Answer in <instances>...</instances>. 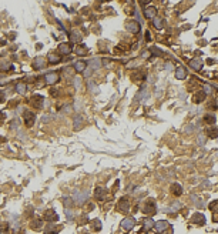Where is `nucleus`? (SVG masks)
Here are the masks:
<instances>
[{
  "instance_id": "obj_1",
  "label": "nucleus",
  "mask_w": 218,
  "mask_h": 234,
  "mask_svg": "<svg viewBox=\"0 0 218 234\" xmlns=\"http://www.w3.org/2000/svg\"><path fill=\"white\" fill-rule=\"evenodd\" d=\"M73 200H74V203H76L77 206H83L84 203L89 200V191H87V190H83V191L77 190V191H74Z\"/></svg>"
},
{
  "instance_id": "obj_2",
  "label": "nucleus",
  "mask_w": 218,
  "mask_h": 234,
  "mask_svg": "<svg viewBox=\"0 0 218 234\" xmlns=\"http://www.w3.org/2000/svg\"><path fill=\"white\" fill-rule=\"evenodd\" d=\"M143 213H144V214H148V216H153L154 213H157V207H155V203H154L153 199H148V201L144 204Z\"/></svg>"
},
{
  "instance_id": "obj_3",
  "label": "nucleus",
  "mask_w": 218,
  "mask_h": 234,
  "mask_svg": "<svg viewBox=\"0 0 218 234\" xmlns=\"http://www.w3.org/2000/svg\"><path fill=\"white\" fill-rule=\"evenodd\" d=\"M23 117H24V120H26V126L27 127H32L33 124H34V121H36V114L32 113L30 110H24Z\"/></svg>"
},
{
  "instance_id": "obj_4",
  "label": "nucleus",
  "mask_w": 218,
  "mask_h": 234,
  "mask_svg": "<svg viewBox=\"0 0 218 234\" xmlns=\"http://www.w3.org/2000/svg\"><path fill=\"white\" fill-rule=\"evenodd\" d=\"M43 96H39V94H36V96H33L32 99H30V103H32V106L34 107V109H41L43 107Z\"/></svg>"
},
{
  "instance_id": "obj_5",
  "label": "nucleus",
  "mask_w": 218,
  "mask_h": 234,
  "mask_svg": "<svg viewBox=\"0 0 218 234\" xmlns=\"http://www.w3.org/2000/svg\"><path fill=\"white\" fill-rule=\"evenodd\" d=\"M134 226H136V220L131 217L124 218V220L121 221V227H123L124 230H131V228H134Z\"/></svg>"
},
{
  "instance_id": "obj_6",
  "label": "nucleus",
  "mask_w": 218,
  "mask_h": 234,
  "mask_svg": "<svg viewBox=\"0 0 218 234\" xmlns=\"http://www.w3.org/2000/svg\"><path fill=\"white\" fill-rule=\"evenodd\" d=\"M126 29L131 33H138L140 32V24L137 22H134V20H131V22H127L126 23Z\"/></svg>"
},
{
  "instance_id": "obj_7",
  "label": "nucleus",
  "mask_w": 218,
  "mask_h": 234,
  "mask_svg": "<svg viewBox=\"0 0 218 234\" xmlns=\"http://www.w3.org/2000/svg\"><path fill=\"white\" fill-rule=\"evenodd\" d=\"M118 210L121 213H128L130 211V203L127 199H121L120 201H118Z\"/></svg>"
},
{
  "instance_id": "obj_8",
  "label": "nucleus",
  "mask_w": 218,
  "mask_h": 234,
  "mask_svg": "<svg viewBox=\"0 0 218 234\" xmlns=\"http://www.w3.org/2000/svg\"><path fill=\"white\" fill-rule=\"evenodd\" d=\"M144 14L147 19H155L157 17V9L154 6H150V7H147L144 10Z\"/></svg>"
},
{
  "instance_id": "obj_9",
  "label": "nucleus",
  "mask_w": 218,
  "mask_h": 234,
  "mask_svg": "<svg viewBox=\"0 0 218 234\" xmlns=\"http://www.w3.org/2000/svg\"><path fill=\"white\" fill-rule=\"evenodd\" d=\"M191 223H195V224H205V217L202 216L201 213H195L193 217H191Z\"/></svg>"
},
{
  "instance_id": "obj_10",
  "label": "nucleus",
  "mask_w": 218,
  "mask_h": 234,
  "mask_svg": "<svg viewBox=\"0 0 218 234\" xmlns=\"http://www.w3.org/2000/svg\"><path fill=\"white\" fill-rule=\"evenodd\" d=\"M43 218H44L46 221H57V220H58L57 214L53 210H47V211H46V213H44V216H43Z\"/></svg>"
},
{
  "instance_id": "obj_11",
  "label": "nucleus",
  "mask_w": 218,
  "mask_h": 234,
  "mask_svg": "<svg viewBox=\"0 0 218 234\" xmlns=\"http://www.w3.org/2000/svg\"><path fill=\"white\" fill-rule=\"evenodd\" d=\"M190 66L193 67L194 70L200 72V70L202 69V60H201V59H193V60H191V63H190Z\"/></svg>"
},
{
  "instance_id": "obj_12",
  "label": "nucleus",
  "mask_w": 218,
  "mask_h": 234,
  "mask_svg": "<svg viewBox=\"0 0 218 234\" xmlns=\"http://www.w3.org/2000/svg\"><path fill=\"white\" fill-rule=\"evenodd\" d=\"M33 67H34L36 70L43 69V67H44V59H43V57H36L34 62H33Z\"/></svg>"
},
{
  "instance_id": "obj_13",
  "label": "nucleus",
  "mask_w": 218,
  "mask_h": 234,
  "mask_svg": "<svg viewBox=\"0 0 218 234\" xmlns=\"http://www.w3.org/2000/svg\"><path fill=\"white\" fill-rule=\"evenodd\" d=\"M175 77L180 79V80H184L187 77L186 69H184V67H177V69H175Z\"/></svg>"
},
{
  "instance_id": "obj_14",
  "label": "nucleus",
  "mask_w": 218,
  "mask_h": 234,
  "mask_svg": "<svg viewBox=\"0 0 218 234\" xmlns=\"http://www.w3.org/2000/svg\"><path fill=\"white\" fill-rule=\"evenodd\" d=\"M46 81L48 84H54V83L58 81V76L56 73H48V74H46Z\"/></svg>"
},
{
  "instance_id": "obj_15",
  "label": "nucleus",
  "mask_w": 218,
  "mask_h": 234,
  "mask_svg": "<svg viewBox=\"0 0 218 234\" xmlns=\"http://www.w3.org/2000/svg\"><path fill=\"white\" fill-rule=\"evenodd\" d=\"M171 193L174 194V196H181V194H183V187L180 186L178 183H174V184L171 186Z\"/></svg>"
},
{
  "instance_id": "obj_16",
  "label": "nucleus",
  "mask_w": 218,
  "mask_h": 234,
  "mask_svg": "<svg viewBox=\"0 0 218 234\" xmlns=\"http://www.w3.org/2000/svg\"><path fill=\"white\" fill-rule=\"evenodd\" d=\"M86 66L87 63L86 62H83V60H79V62H76L74 63V70H77V72H84V69H86Z\"/></svg>"
},
{
  "instance_id": "obj_17",
  "label": "nucleus",
  "mask_w": 218,
  "mask_h": 234,
  "mask_svg": "<svg viewBox=\"0 0 218 234\" xmlns=\"http://www.w3.org/2000/svg\"><path fill=\"white\" fill-rule=\"evenodd\" d=\"M89 66L91 69H100V66H101V60L98 59V57H94V59H91L89 62Z\"/></svg>"
},
{
  "instance_id": "obj_18",
  "label": "nucleus",
  "mask_w": 218,
  "mask_h": 234,
  "mask_svg": "<svg viewBox=\"0 0 218 234\" xmlns=\"http://www.w3.org/2000/svg\"><path fill=\"white\" fill-rule=\"evenodd\" d=\"M155 230L158 231V233H161V231H164L167 227H168V223L167 221H158V223H155Z\"/></svg>"
},
{
  "instance_id": "obj_19",
  "label": "nucleus",
  "mask_w": 218,
  "mask_h": 234,
  "mask_svg": "<svg viewBox=\"0 0 218 234\" xmlns=\"http://www.w3.org/2000/svg\"><path fill=\"white\" fill-rule=\"evenodd\" d=\"M60 60H61V57L58 56V54H54V53H50V54H48V62H50L51 64L60 63Z\"/></svg>"
},
{
  "instance_id": "obj_20",
  "label": "nucleus",
  "mask_w": 218,
  "mask_h": 234,
  "mask_svg": "<svg viewBox=\"0 0 218 234\" xmlns=\"http://www.w3.org/2000/svg\"><path fill=\"white\" fill-rule=\"evenodd\" d=\"M58 50H60V53H63V54H69V53L71 51V47H70L69 44L63 43V44H60V46H58Z\"/></svg>"
},
{
  "instance_id": "obj_21",
  "label": "nucleus",
  "mask_w": 218,
  "mask_h": 234,
  "mask_svg": "<svg viewBox=\"0 0 218 234\" xmlns=\"http://www.w3.org/2000/svg\"><path fill=\"white\" fill-rule=\"evenodd\" d=\"M87 51H89V49H87V46H84V44H81V46H79V47L76 49V53H77L79 56L87 54Z\"/></svg>"
},
{
  "instance_id": "obj_22",
  "label": "nucleus",
  "mask_w": 218,
  "mask_h": 234,
  "mask_svg": "<svg viewBox=\"0 0 218 234\" xmlns=\"http://www.w3.org/2000/svg\"><path fill=\"white\" fill-rule=\"evenodd\" d=\"M204 120H205V123H208V124H214V123H215V116L208 113L204 116Z\"/></svg>"
},
{
  "instance_id": "obj_23",
  "label": "nucleus",
  "mask_w": 218,
  "mask_h": 234,
  "mask_svg": "<svg viewBox=\"0 0 218 234\" xmlns=\"http://www.w3.org/2000/svg\"><path fill=\"white\" fill-rule=\"evenodd\" d=\"M81 124H83V117H81V116H77V117L74 119V130L80 129Z\"/></svg>"
},
{
  "instance_id": "obj_24",
  "label": "nucleus",
  "mask_w": 218,
  "mask_h": 234,
  "mask_svg": "<svg viewBox=\"0 0 218 234\" xmlns=\"http://www.w3.org/2000/svg\"><path fill=\"white\" fill-rule=\"evenodd\" d=\"M104 194H105L104 190L98 187V188L96 190V199H97V200H103V199H104Z\"/></svg>"
},
{
  "instance_id": "obj_25",
  "label": "nucleus",
  "mask_w": 218,
  "mask_h": 234,
  "mask_svg": "<svg viewBox=\"0 0 218 234\" xmlns=\"http://www.w3.org/2000/svg\"><path fill=\"white\" fill-rule=\"evenodd\" d=\"M16 91L19 93V94H24V93H26V84H23V83L17 84V86H16Z\"/></svg>"
},
{
  "instance_id": "obj_26",
  "label": "nucleus",
  "mask_w": 218,
  "mask_h": 234,
  "mask_svg": "<svg viewBox=\"0 0 218 234\" xmlns=\"http://www.w3.org/2000/svg\"><path fill=\"white\" fill-rule=\"evenodd\" d=\"M154 26H155L158 30H161L162 29V19L161 17H155V19H154Z\"/></svg>"
},
{
  "instance_id": "obj_27",
  "label": "nucleus",
  "mask_w": 218,
  "mask_h": 234,
  "mask_svg": "<svg viewBox=\"0 0 218 234\" xmlns=\"http://www.w3.org/2000/svg\"><path fill=\"white\" fill-rule=\"evenodd\" d=\"M154 226H155V224H154V221L151 220V218H148V220H145V221H144V228H145V230H150V228L154 227Z\"/></svg>"
},
{
  "instance_id": "obj_28",
  "label": "nucleus",
  "mask_w": 218,
  "mask_h": 234,
  "mask_svg": "<svg viewBox=\"0 0 218 234\" xmlns=\"http://www.w3.org/2000/svg\"><path fill=\"white\" fill-rule=\"evenodd\" d=\"M208 136H210L211 138L218 137V129H210L208 130Z\"/></svg>"
},
{
  "instance_id": "obj_29",
  "label": "nucleus",
  "mask_w": 218,
  "mask_h": 234,
  "mask_svg": "<svg viewBox=\"0 0 218 234\" xmlns=\"http://www.w3.org/2000/svg\"><path fill=\"white\" fill-rule=\"evenodd\" d=\"M204 99H205V93H198V94L195 96V99H194V101H195V103H200Z\"/></svg>"
},
{
  "instance_id": "obj_30",
  "label": "nucleus",
  "mask_w": 218,
  "mask_h": 234,
  "mask_svg": "<svg viewBox=\"0 0 218 234\" xmlns=\"http://www.w3.org/2000/svg\"><path fill=\"white\" fill-rule=\"evenodd\" d=\"M19 124H20V120H19V119H14V120L10 123V126H9V127H10V129H17V126H19Z\"/></svg>"
},
{
  "instance_id": "obj_31",
  "label": "nucleus",
  "mask_w": 218,
  "mask_h": 234,
  "mask_svg": "<svg viewBox=\"0 0 218 234\" xmlns=\"http://www.w3.org/2000/svg\"><path fill=\"white\" fill-rule=\"evenodd\" d=\"M32 227L34 228V230H39V228H41V227H43V223H40V221H33Z\"/></svg>"
},
{
  "instance_id": "obj_32",
  "label": "nucleus",
  "mask_w": 218,
  "mask_h": 234,
  "mask_svg": "<svg viewBox=\"0 0 218 234\" xmlns=\"http://www.w3.org/2000/svg\"><path fill=\"white\" fill-rule=\"evenodd\" d=\"M80 34H79V33H76V32H73L71 33V40L73 41H80Z\"/></svg>"
},
{
  "instance_id": "obj_33",
  "label": "nucleus",
  "mask_w": 218,
  "mask_h": 234,
  "mask_svg": "<svg viewBox=\"0 0 218 234\" xmlns=\"http://www.w3.org/2000/svg\"><path fill=\"white\" fill-rule=\"evenodd\" d=\"M211 91H212V90H211V86L205 84V86H204V93H205V94H211Z\"/></svg>"
},
{
  "instance_id": "obj_34",
  "label": "nucleus",
  "mask_w": 218,
  "mask_h": 234,
  "mask_svg": "<svg viewBox=\"0 0 218 234\" xmlns=\"http://www.w3.org/2000/svg\"><path fill=\"white\" fill-rule=\"evenodd\" d=\"M198 144H200V146L205 144V137H204V136H201V134L198 136Z\"/></svg>"
},
{
  "instance_id": "obj_35",
  "label": "nucleus",
  "mask_w": 218,
  "mask_h": 234,
  "mask_svg": "<svg viewBox=\"0 0 218 234\" xmlns=\"http://www.w3.org/2000/svg\"><path fill=\"white\" fill-rule=\"evenodd\" d=\"M66 216H67V218H69V220H71V218H73V213H71V210H70V209H67V210H66Z\"/></svg>"
},
{
  "instance_id": "obj_36",
  "label": "nucleus",
  "mask_w": 218,
  "mask_h": 234,
  "mask_svg": "<svg viewBox=\"0 0 218 234\" xmlns=\"http://www.w3.org/2000/svg\"><path fill=\"white\" fill-rule=\"evenodd\" d=\"M64 206L70 207L71 206V199H64Z\"/></svg>"
},
{
  "instance_id": "obj_37",
  "label": "nucleus",
  "mask_w": 218,
  "mask_h": 234,
  "mask_svg": "<svg viewBox=\"0 0 218 234\" xmlns=\"http://www.w3.org/2000/svg\"><path fill=\"white\" fill-rule=\"evenodd\" d=\"M201 187H210V181H204L201 184Z\"/></svg>"
},
{
  "instance_id": "obj_38",
  "label": "nucleus",
  "mask_w": 218,
  "mask_h": 234,
  "mask_svg": "<svg viewBox=\"0 0 218 234\" xmlns=\"http://www.w3.org/2000/svg\"><path fill=\"white\" fill-rule=\"evenodd\" d=\"M80 83H81V80H80V79H77V80H76V87H79V86H80Z\"/></svg>"
},
{
  "instance_id": "obj_39",
  "label": "nucleus",
  "mask_w": 218,
  "mask_h": 234,
  "mask_svg": "<svg viewBox=\"0 0 218 234\" xmlns=\"http://www.w3.org/2000/svg\"><path fill=\"white\" fill-rule=\"evenodd\" d=\"M145 37H147V41H150V33L145 32Z\"/></svg>"
},
{
  "instance_id": "obj_40",
  "label": "nucleus",
  "mask_w": 218,
  "mask_h": 234,
  "mask_svg": "<svg viewBox=\"0 0 218 234\" xmlns=\"http://www.w3.org/2000/svg\"><path fill=\"white\" fill-rule=\"evenodd\" d=\"M165 69H167V70H170V69H173V66L168 63V64H165Z\"/></svg>"
}]
</instances>
